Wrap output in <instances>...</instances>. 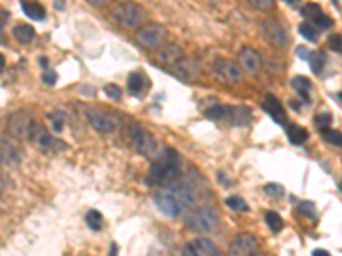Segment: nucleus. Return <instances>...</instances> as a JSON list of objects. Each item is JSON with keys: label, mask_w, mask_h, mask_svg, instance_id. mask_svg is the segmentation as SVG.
Listing matches in <instances>:
<instances>
[{"label": "nucleus", "mask_w": 342, "mask_h": 256, "mask_svg": "<svg viewBox=\"0 0 342 256\" xmlns=\"http://www.w3.org/2000/svg\"><path fill=\"white\" fill-rule=\"evenodd\" d=\"M195 201V193L188 185L182 181H173L168 186H163L154 195V203L161 214L166 217H178L188 209H192Z\"/></svg>", "instance_id": "obj_1"}, {"label": "nucleus", "mask_w": 342, "mask_h": 256, "mask_svg": "<svg viewBox=\"0 0 342 256\" xmlns=\"http://www.w3.org/2000/svg\"><path fill=\"white\" fill-rule=\"evenodd\" d=\"M182 174V159L175 149H163L152 159L151 169L147 173V183L154 186H168L177 181Z\"/></svg>", "instance_id": "obj_2"}, {"label": "nucleus", "mask_w": 342, "mask_h": 256, "mask_svg": "<svg viewBox=\"0 0 342 256\" xmlns=\"http://www.w3.org/2000/svg\"><path fill=\"white\" fill-rule=\"evenodd\" d=\"M221 217L212 207H197V209H188L185 214V226L192 232L197 234H207V232L218 231Z\"/></svg>", "instance_id": "obj_3"}, {"label": "nucleus", "mask_w": 342, "mask_h": 256, "mask_svg": "<svg viewBox=\"0 0 342 256\" xmlns=\"http://www.w3.org/2000/svg\"><path fill=\"white\" fill-rule=\"evenodd\" d=\"M115 22L125 29H137L146 19V12L139 4L123 2L115 9Z\"/></svg>", "instance_id": "obj_4"}, {"label": "nucleus", "mask_w": 342, "mask_h": 256, "mask_svg": "<svg viewBox=\"0 0 342 256\" xmlns=\"http://www.w3.org/2000/svg\"><path fill=\"white\" fill-rule=\"evenodd\" d=\"M130 140H132L134 149H136L139 154H142L144 157H147V159H154L161 152L157 140L142 127H134L130 130Z\"/></svg>", "instance_id": "obj_5"}, {"label": "nucleus", "mask_w": 342, "mask_h": 256, "mask_svg": "<svg viewBox=\"0 0 342 256\" xmlns=\"http://www.w3.org/2000/svg\"><path fill=\"white\" fill-rule=\"evenodd\" d=\"M28 137L33 140V143L38 147L39 150H45V152H58V150H62L67 147L64 142L53 138L50 133L41 127V125L34 123V121H33V125H31Z\"/></svg>", "instance_id": "obj_6"}, {"label": "nucleus", "mask_w": 342, "mask_h": 256, "mask_svg": "<svg viewBox=\"0 0 342 256\" xmlns=\"http://www.w3.org/2000/svg\"><path fill=\"white\" fill-rule=\"evenodd\" d=\"M214 74L216 77L224 84L238 85L243 82V72L240 69V65L231 60H226V58H218V60H216Z\"/></svg>", "instance_id": "obj_7"}, {"label": "nucleus", "mask_w": 342, "mask_h": 256, "mask_svg": "<svg viewBox=\"0 0 342 256\" xmlns=\"http://www.w3.org/2000/svg\"><path fill=\"white\" fill-rule=\"evenodd\" d=\"M164 36H166L164 26L157 24V22H151V24H146L144 28L137 31L136 38L142 46L154 50V48L161 46V43L164 41Z\"/></svg>", "instance_id": "obj_8"}, {"label": "nucleus", "mask_w": 342, "mask_h": 256, "mask_svg": "<svg viewBox=\"0 0 342 256\" xmlns=\"http://www.w3.org/2000/svg\"><path fill=\"white\" fill-rule=\"evenodd\" d=\"M260 31H262V36L272 46L287 48V44H289V36L286 33L284 26H281L277 21H264L260 24Z\"/></svg>", "instance_id": "obj_9"}, {"label": "nucleus", "mask_w": 342, "mask_h": 256, "mask_svg": "<svg viewBox=\"0 0 342 256\" xmlns=\"http://www.w3.org/2000/svg\"><path fill=\"white\" fill-rule=\"evenodd\" d=\"M259 249V241L253 234L250 232H241L233 239L231 246H229L228 254L229 256H250L251 253Z\"/></svg>", "instance_id": "obj_10"}, {"label": "nucleus", "mask_w": 342, "mask_h": 256, "mask_svg": "<svg viewBox=\"0 0 342 256\" xmlns=\"http://www.w3.org/2000/svg\"><path fill=\"white\" fill-rule=\"evenodd\" d=\"M86 120L89 121V125L94 130H98L101 133H111L116 128L115 120L108 113H105V111L98 110V108H88L86 110Z\"/></svg>", "instance_id": "obj_11"}, {"label": "nucleus", "mask_w": 342, "mask_h": 256, "mask_svg": "<svg viewBox=\"0 0 342 256\" xmlns=\"http://www.w3.org/2000/svg\"><path fill=\"white\" fill-rule=\"evenodd\" d=\"M31 125H33V120H31V116L26 113V111H16V113H12L7 120L9 132L17 138L28 137Z\"/></svg>", "instance_id": "obj_12"}, {"label": "nucleus", "mask_w": 342, "mask_h": 256, "mask_svg": "<svg viewBox=\"0 0 342 256\" xmlns=\"http://www.w3.org/2000/svg\"><path fill=\"white\" fill-rule=\"evenodd\" d=\"M182 256H219V251L212 241L200 237V239L187 242L182 248Z\"/></svg>", "instance_id": "obj_13"}, {"label": "nucleus", "mask_w": 342, "mask_h": 256, "mask_svg": "<svg viewBox=\"0 0 342 256\" xmlns=\"http://www.w3.org/2000/svg\"><path fill=\"white\" fill-rule=\"evenodd\" d=\"M262 110L267 111V115L271 116L277 125H284V127L287 125V116L284 113V110H282L281 101H279L274 94H265L262 101Z\"/></svg>", "instance_id": "obj_14"}, {"label": "nucleus", "mask_w": 342, "mask_h": 256, "mask_svg": "<svg viewBox=\"0 0 342 256\" xmlns=\"http://www.w3.org/2000/svg\"><path fill=\"white\" fill-rule=\"evenodd\" d=\"M240 62L250 74H256V72H260L264 67L262 55H260L256 50H253L251 46H245L240 52Z\"/></svg>", "instance_id": "obj_15"}, {"label": "nucleus", "mask_w": 342, "mask_h": 256, "mask_svg": "<svg viewBox=\"0 0 342 256\" xmlns=\"http://www.w3.org/2000/svg\"><path fill=\"white\" fill-rule=\"evenodd\" d=\"M226 118H229L231 125H235V127H245V125H248L251 121V111L246 106H235V108L229 106Z\"/></svg>", "instance_id": "obj_16"}, {"label": "nucleus", "mask_w": 342, "mask_h": 256, "mask_svg": "<svg viewBox=\"0 0 342 256\" xmlns=\"http://www.w3.org/2000/svg\"><path fill=\"white\" fill-rule=\"evenodd\" d=\"M157 58H159V62H163V64L177 65L183 58V52L177 44H164V46H161V50L157 52Z\"/></svg>", "instance_id": "obj_17"}, {"label": "nucleus", "mask_w": 342, "mask_h": 256, "mask_svg": "<svg viewBox=\"0 0 342 256\" xmlns=\"http://www.w3.org/2000/svg\"><path fill=\"white\" fill-rule=\"evenodd\" d=\"M291 87L294 89V92L303 99V103H310V91H312V80L298 75V77L291 79Z\"/></svg>", "instance_id": "obj_18"}, {"label": "nucleus", "mask_w": 342, "mask_h": 256, "mask_svg": "<svg viewBox=\"0 0 342 256\" xmlns=\"http://www.w3.org/2000/svg\"><path fill=\"white\" fill-rule=\"evenodd\" d=\"M21 7L24 11V14L29 17V19L34 21H43L47 17V11L41 4L38 2H29V0H21Z\"/></svg>", "instance_id": "obj_19"}, {"label": "nucleus", "mask_w": 342, "mask_h": 256, "mask_svg": "<svg viewBox=\"0 0 342 256\" xmlns=\"http://www.w3.org/2000/svg\"><path fill=\"white\" fill-rule=\"evenodd\" d=\"M34 34H36V31L33 26H29V24H17L16 28L12 29V36H14L16 41L21 44L31 43L34 38Z\"/></svg>", "instance_id": "obj_20"}, {"label": "nucleus", "mask_w": 342, "mask_h": 256, "mask_svg": "<svg viewBox=\"0 0 342 256\" xmlns=\"http://www.w3.org/2000/svg\"><path fill=\"white\" fill-rule=\"evenodd\" d=\"M286 135L292 145H303L308 140V132L300 125H286Z\"/></svg>", "instance_id": "obj_21"}, {"label": "nucleus", "mask_w": 342, "mask_h": 256, "mask_svg": "<svg viewBox=\"0 0 342 256\" xmlns=\"http://www.w3.org/2000/svg\"><path fill=\"white\" fill-rule=\"evenodd\" d=\"M127 89L132 96H142L144 92V77L139 72H132L127 79Z\"/></svg>", "instance_id": "obj_22"}, {"label": "nucleus", "mask_w": 342, "mask_h": 256, "mask_svg": "<svg viewBox=\"0 0 342 256\" xmlns=\"http://www.w3.org/2000/svg\"><path fill=\"white\" fill-rule=\"evenodd\" d=\"M325 60H327V57H325V53H322V52H310L308 58H307V62L313 74H320L323 70V67H325Z\"/></svg>", "instance_id": "obj_23"}, {"label": "nucleus", "mask_w": 342, "mask_h": 256, "mask_svg": "<svg viewBox=\"0 0 342 256\" xmlns=\"http://www.w3.org/2000/svg\"><path fill=\"white\" fill-rule=\"evenodd\" d=\"M86 224L91 231H101L103 229V215L100 210L91 209L88 214H86Z\"/></svg>", "instance_id": "obj_24"}, {"label": "nucleus", "mask_w": 342, "mask_h": 256, "mask_svg": "<svg viewBox=\"0 0 342 256\" xmlns=\"http://www.w3.org/2000/svg\"><path fill=\"white\" fill-rule=\"evenodd\" d=\"M322 14H323L322 7L318 6V4H315V2L305 4L303 9H301V16H303L305 19H310V21H315L318 16H322Z\"/></svg>", "instance_id": "obj_25"}, {"label": "nucleus", "mask_w": 342, "mask_h": 256, "mask_svg": "<svg viewBox=\"0 0 342 256\" xmlns=\"http://www.w3.org/2000/svg\"><path fill=\"white\" fill-rule=\"evenodd\" d=\"M298 212L303 215L305 219H308V221H315V219L318 217L317 207H315L313 201H301L298 207Z\"/></svg>", "instance_id": "obj_26"}, {"label": "nucleus", "mask_w": 342, "mask_h": 256, "mask_svg": "<svg viewBox=\"0 0 342 256\" xmlns=\"http://www.w3.org/2000/svg\"><path fill=\"white\" fill-rule=\"evenodd\" d=\"M224 205H226L228 209L235 210V212H246V210H248V203H246L241 196H236V195L224 200Z\"/></svg>", "instance_id": "obj_27"}, {"label": "nucleus", "mask_w": 342, "mask_h": 256, "mask_svg": "<svg viewBox=\"0 0 342 256\" xmlns=\"http://www.w3.org/2000/svg\"><path fill=\"white\" fill-rule=\"evenodd\" d=\"M265 222H267V226L272 232H279L282 229V226H284L281 215H279L277 212H272V210L265 214Z\"/></svg>", "instance_id": "obj_28"}, {"label": "nucleus", "mask_w": 342, "mask_h": 256, "mask_svg": "<svg viewBox=\"0 0 342 256\" xmlns=\"http://www.w3.org/2000/svg\"><path fill=\"white\" fill-rule=\"evenodd\" d=\"M322 137L325 138V142H328L330 145H335V147H340V142H342V137H340V132L339 130H334V128H322Z\"/></svg>", "instance_id": "obj_29"}, {"label": "nucleus", "mask_w": 342, "mask_h": 256, "mask_svg": "<svg viewBox=\"0 0 342 256\" xmlns=\"http://www.w3.org/2000/svg\"><path fill=\"white\" fill-rule=\"evenodd\" d=\"M228 111H229V106H223V105H214L212 108H209V110L205 111V116L210 120H223L228 116Z\"/></svg>", "instance_id": "obj_30"}, {"label": "nucleus", "mask_w": 342, "mask_h": 256, "mask_svg": "<svg viewBox=\"0 0 342 256\" xmlns=\"http://www.w3.org/2000/svg\"><path fill=\"white\" fill-rule=\"evenodd\" d=\"M298 31H300V34L303 36L305 39H308V41H317V39H318L317 29H315L312 24H308V22H301Z\"/></svg>", "instance_id": "obj_31"}, {"label": "nucleus", "mask_w": 342, "mask_h": 256, "mask_svg": "<svg viewBox=\"0 0 342 256\" xmlns=\"http://www.w3.org/2000/svg\"><path fill=\"white\" fill-rule=\"evenodd\" d=\"M48 120L52 121V127L53 130L58 133L62 132V128H64V120H65V115L60 113V111H55V113H50L48 115Z\"/></svg>", "instance_id": "obj_32"}, {"label": "nucleus", "mask_w": 342, "mask_h": 256, "mask_svg": "<svg viewBox=\"0 0 342 256\" xmlns=\"http://www.w3.org/2000/svg\"><path fill=\"white\" fill-rule=\"evenodd\" d=\"M248 2L262 12H271L276 9V2L274 0H248Z\"/></svg>", "instance_id": "obj_33"}, {"label": "nucleus", "mask_w": 342, "mask_h": 256, "mask_svg": "<svg viewBox=\"0 0 342 256\" xmlns=\"http://www.w3.org/2000/svg\"><path fill=\"white\" fill-rule=\"evenodd\" d=\"M264 190L267 193V196H271V198H281V196L284 195V188L279 185V183H269Z\"/></svg>", "instance_id": "obj_34"}, {"label": "nucleus", "mask_w": 342, "mask_h": 256, "mask_svg": "<svg viewBox=\"0 0 342 256\" xmlns=\"http://www.w3.org/2000/svg\"><path fill=\"white\" fill-rule=\"evenodd\" d=\"M332 123V115L330 113H318L315 116V125L318 128H328V125Z\"/></svg>", "instance_id": "obj_35"}, {"label": "nucleus", "mask_w": 342, "mask_h": 256, "mask_svg": "<svg viewBox=\"0 0 342 256\" xmlns=\"http://www.w3.org/2000/svg\"><path fill=\"white\" fill-rule=\"evenodd\" d=\"M105 94L108 97H111V99H115V101L121 99V89L118 87V85H115V84L105 85Z\"/></svg>", "instance_id": "obj_36"}, {"label": "nucleus", "mask_w": 342, "mask_h": 256, "mask_svg": "<svg viewBox=\"0 0 342 256\" xmlns=\"http://www.w3.org/2000/svg\"><path fill=\"white\" fill-rule=\"evenodd\" d=\"M313 22H315V24H317V26H318V28H320V29H330L332 26H334V21H332L330 17H328V16H325V14L318 16L317 19H315Z\"/></svg>", "instance_id": "obj_37"}, {"label": "nucleus", "mask_w": 342, "mask_h": 256, "mask_svg": "<svg viewBox=\"0 0 342 256\" xmlns=\"http://www.w3.org/2000/svg\"><path fill=\"white\" fill-rule=\"evenodd\" d=\"M328 46H330V50L332 52H335V53H340L342 52V43H340V34L337 33V34H332L330 38H328Z\"/></svg>", "instance_id": "obj_38"}, {"label": "nucleus", "mask_w": 342, "mask_h": 256, "mask_svg": "<svg viewBox=\"0 0 342 256\" xmlns=\"http://www.w3.org/2000/svg\"><path fill=\"white\" fill-rule=\"evenodd\" d=\"M41 79H43V82L47 84V85H55V84H57L58 75H57V72H55V70L47 69V70H45V74L41 75Z\"/></svg>", "instance_id": "obj_39"}, {"label": "nucleus", "mask_w": 342, "mask_h": 256, "mask_svg": "<svg viewBox=\"0 0 342 256\" xmlns=\"http://www.w3.org/2000/svg\"><path fill=\"white\" fill-rule=\"evenodd\" d=\"M9 19V12L6 11H0V44L6 43V33H4V26Z\"/></svg>", "instance_id": "obj_40"}, {"label": "nucleus", "mask_w": 342, "mask_h": 256, "mask_svg": "<svg viewBox=\"0 0 342 256\" xmlns=\"http://www.w3.org/2000/svg\"><path fill=\"white\" fill-rule=\"evenodd\" d=\"M86 2H89L94 7H105V6H110V4H113L115 0H86Z\"/></svg>", "instance_id": "obj_41"}, {"label": "nucleus", "mask_w": 342, "mask_h": 256, "mask_svg": "<svg viewBox=\"0 0 342 256\" xmlns=\"http://www.w3.org/2000/svg\"><path fill=\"white\" fill-rule=\"evenodd\" d=\"M308 53L310 52L305 46H298V50H296V55H298L300 58H303V60H307V58H308Z\"/></svg>", "instance_id": "obj_42"}, {"label": "nucleus", "mask_w": 342, "mask_h": 256, "mask_svg": "<svg viewBox=\"0 0 342 256\" xmlns=\"http://www.w3.org/2000/svg\"><path fill=\"white\" fill-rule=\"evenodd\" d=\"M218 178L221 179V185H223V186H229V179H228V176L224 178V173H221V171H219V173H218Z\"/></svg>", "instance_id": "obj_43"}, {"label": "nucleus", "mask_w": 342, "mask_h": 256, "mask_svg": "<svg viewBox=\"0 0 342 256\" xmlns=\"http://www.w3.org/2000/svg\"><path fill=\"white\" fill-rule=\"evenodd\" d=\"M312 256H330V253L325 251V249H315Z\"/></svg>", "instance_id": "obj_44"}, {"label": "nucleus", "mask_w": 342, "mask_h": 256, "mask_svg": "<svg viewBox=\"0 0 342 256\" xmlns=\"http://www.w3.org/2000/svg\"><path fill=\"white\" fill-rule=\"evenodd\" d=\"M55 9H57V11H64V9H65L64 0H55Z\"/></svg>", "instance_id": "obj_45"}, {"label": "nucleus", "mask_w": 342, "mask_h": 256, "mask_svg": "<svg viewBox=\"0 0 342 256\" xmlns=\"http://www.w3.org/2000/svg\"><path fill=\"white\" fill-rule=\"evenodd\" d=\"M39 65H41L43 69L47 70V69H48V60H47V58H45V57H41V58H39Z\"/></svg>", "instance_id": "obj_46"}, {"label": "nucleus", "mask_w": 342, "mask_h": 256, "mask_svg": "<svg viewBox=\"0 0 342 256\" xmlns=\"http://www.w3.org/2000/svg\"><path fill=\"white\" fill-rule=\"evenodd\" d=\"M4 69H6V58L0 53V72H4Z\"/></svg>", "instance_id": "obj_47"}, {"label": "nucleus", "mask_w": 342, "mask_h": 256, "mask_svg": "<svg viewBox=\"0 0 342 256\" xmlns=\"http://www.w3.org/2000/svg\"><path fill=\"white\" fill-rule=\"evenodd\" d=\"M116 254H118V246L113 242V244H111V256H116Z\"/></svg>", "instance_id": "obj_48"}, {"label": "nucleus", "mask_w": 342, "mask_h": 256, "mask_svg": "<svg viewBox=\"0 0 342 256\" xmlns=\"http://www.w3.org/2000/svg\"><path fill=\"white\" fill-rule=\"evenodd\" d=\"M250 256H265V254H264V253H260V251H259V249H256V251H255V253H251Z\"/></svg>", "instance_id": "obj_49"}, {"label": "nucleus", "mask_w": 342, "mask_h": 256, "mask_svg": "<svg viewBox=\"0 0 342 256\" xmlns=\"http://www.w3.org/2000/svg\"><path fill=\"white\" fill-rule=\"evenodd\" d=\"M4 161V156H2V150H0V163Z\"/></svg>", "instance_id": "obj_50"}, {"label": "nucleus", "mask_w": 342, "mask_h": 256, "mask_svg": "<svg viewBox=\"0 0 342 256\" xmlns=\"http://www.w3.org/2000/svg\"><path fill=\"white\" fill-rule=\"evenodd\" d=\"M0 190H2V179H0Z\"/></svg>", "instance_id": "obj_51"}]
</instances>
